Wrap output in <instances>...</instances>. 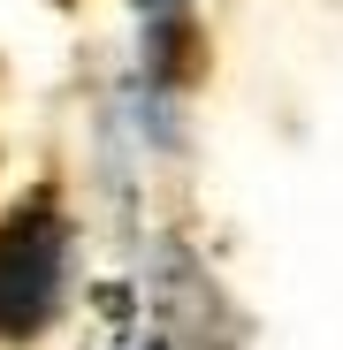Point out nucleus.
Listing matches in <instances>:
<instances>
[{"label":"nucleus","instance_id":"1","mask_svg":"<svg viewBox=\"0 0 343 350\" xmlns=\"http://www.w3.org/2000/svg\"><path fill=\"white\" fill-rule=\"evenodd\" d=\"M62 259H69V228L46 198L0 221V342L46 327V312L62 305Z\"/></svg>","mask_w":343,"mask_h":350}]
</instances>
